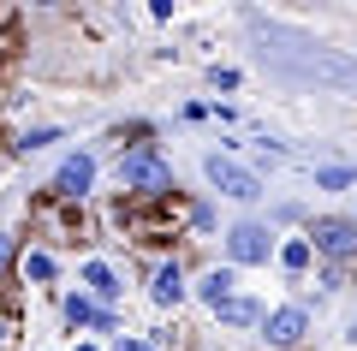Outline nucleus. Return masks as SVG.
Wrapping results in <instances>:
<instances>
[{
	"mask_svg": "<svg viewBox=\"0 0 357 351\" xmlns=\"http://www.w3.org/2000/svg\"><path fill=\"white\" fill-rule=\"evenodd\" d=\"M119 185L143 202H167L173 197V167L155 149H131V155H119Z\"/></svg>",
	"mask_w": 357,
	"mask_h": 351,
	"instance_id": "f257e3e1",
	"label": "nucleus"
},
{
	"mask_svg": "<svg viewBox=\"0 0 357 351\" xmlns=\"http://www.w3.org/2000/svg\"><path fill=\"white\" fill-rule=\"evenodd\" d=\"M304 239L316 244V256H321L328 268H351V262H357V221H333V214H328V221L310 226Z\"/></svg>",
	"mask_w": 357,
	"mask_h": 351,
	"instance_id": "f03ea898",
	"label": "nucleus"
},
{
	"mask_svg": "<svg viewBox=\"0 0 357 351\" xmlns=\"http://www.w3.org/2000/svg\"><path fill=\"white\" fill-rule=\"evenodd\" d=\"M203 173H208V185H215V191H227V197H238V202L262 197V179H256L250 167L227 161V155H208V161H203Z\"/></svg>",
	"mask_w": 357,
	"mask_h": 351,
	"instance_id": "7ed1b4c3",
	"label": "nucleus"
},
{
	"mask_svg": "<svg viewBox=\"0 0 357 351\" xmlns=\"http://www.w3.org/2000/svg\"><path fill=\"white\" fill-rule=\"evenodd\" d=\"M262 334H268V345H274V351L304 345V334H310V310H304V304H286V310H274V315L262 322Z\"/></svg>",
	"mask_w": 357,
	"mask_h": 351,
	"instance_id": "20e7f679",
	"label": "nucleus"
},
{
	"mask_svg": "<svg viewBox=\"0 0 357 351\" xmlns=\"http://www.w3.org/2000/svg\"><path fill=\"white\" fill-rule=\"evenodd\" d=\"M268 251H274V232L256 226V221H238L227 232V256L232 262H268Z\"/></svg>",
	"mask_w": 357,
	"mask_h": 351,
	"instance_id": "39448f33",
	"label": "nucleus"
},
{
	"mask_svg": "<svg viewBox=\"0 0 357 351\" xmlns=\"http://www.w3.org/2000/svg\"><path fill=\"white\" fill-rule=\"evenodd\" d=\"M89 179H96V161H89V155H72V161L54 173V197L84 202V197H89Z\"/></svg>",
	"mask_w": 357,
	"mask_h": 351,
	"instance_id": "423d86ee",
	"label": "nucleus"
},
{
	"mask_svg": "<svg viewBox=\"0 0 357 351\" xmlns=\"http://www.w3.org/2000/svg\"><path fill=\"white\" fill-rule=\"evenodd\" d=\"M220 322H227V327H256V322H268V315H262V304H256V298H227V304H220Z\"/></svg>",
	"mask_w": 357,
	"mask_h": 351,
	"instance_id": "0eeeda50",
	"label": "nucleus"
},
{
	"mask_svg": "<svg viewBox=\"0 0 357 351\" xmlns=\"http://www.w3.org/2000/svg\"><path fill=\"white\" fill-rule=\"evenodd\" d=\"M232 286H238V280H232V268H208V274L197 280V292H203V304H215V310H220V304L232 298Z\"/></svg>",
	"mask_w": 357,
	"mask_h": 351,
	"instance_id": "6e6552de",
	"label": "nucleus"
},
{
	"mask_svg": "<svg viewBox=\"0 0 357 351\" xmlns=\"http://www.w3.org/2000/svg\"><path fill=\"white\" fill-rule=\"evenodd\" d=\"M155 304H178V298H185V274H178V262H161V268H155Z\"/></svg>",
	"mask_w": 357,
	"mask_h": 351,
	"instance_id": "1a4fd4ad",
	"label": "nucleus"
},
{
	"mask_svg": "<svg viewBox=\"0 0 357 351\" xmlns=\"http://www.w3.org/2000/svg\"><path fill=\"white\" fill-rule=\"evenodd\" d=\"M310 256H316V244H310V239H286L280 244V268H286V274H304Z\"/></svg>",
	"mask_w": 357,
	"mask_h": 351,
	"instance_id": "9d476101",
	"label": "nucleus"
},
{
	"mask_svg": "<svg viewBox=\"0 0 357 351\" xmlns=\"http://www.w3.org/2000/svg\"><path fill=\"white\" fill-rule=\"evenodd\" d=\"M84 280L96 286V298H119V274H114L107 262H89V268H84Z\"/></svg>",
	"mask_w": 357,
	"mask_h": 351,
	"instance_id": "9b49d317",
	"label": "nucleus"
},
{
	"mask_svg": "<svg viewBox=\"0 0 357 351\" xmlns=\"http://www.w3.org/2000/svg\"><path fill=\"white\" fill-rule=\"evenodd\" d=\"M18 274L24 280H54V256L48 251H24L18 256Z\"/></svg>",
	"mask_w": 357,
	"mask_h": 351,
	"instance_id": "f8f14e48",
	"label": "nucleus"
},
{
	"mask_svg": "<svg viewBox=\"0 0 357 351\" xmlns=\"http://www.w3.org/2000/svg\"><path fill=\"white\" fill-rule=\"evenodd\" d=\"M66 322H72V327H84V322L102 327V315H96V304H89V298H66Z\"/></svg>",
	"mask_w": 357,
	"mask_h": 351,
	"instance_id": "ddd939ff",
	"label": "nucleus"
},
{
	"mask_svg": "<svg viewBox=\"0 0 357 351\" xmlns=\"http://www.w3.org/2000/svg\"><path fill=\"white\" fill-rule=\"evenodd\" d=\"M316 185H321V191H345V185H357V173H351V167H321Z\"/></svg>",
	"mask_w": 357,
	"mask_h": 351,
	"instance_id": "4468645a",
	"label": "nucleus"
},
{
	"mask_svg": "<svg viewBox=\"0 0 357 351\" xmlns=\"http://www.w3.org/2000/svg\"><path fill=\"white\" fill-rule=\"evenodd\" d=\"M215 89H238V72L232 66H215Z\"/></svg>",
	"mask_w": 357,
	"mask_h": 351,
	"instance_id": "2eb2a0df",
	"label": "nucleus"
},
{
	"mask_svg": "<svg viewBox=\"0 0 357 351\" xmlns=\"http://www.w3.org/2000/svg\"><path fill=\"white\" fill-rule=\"evenodd\" d=\"M114 351H155L149 339H114Z\"/></svg>",
	"mask_w": 357,
	"mask_h": 351,
	"instance_id": "dca6fc26",
	"label": "nucleus"
},
{
	"mask_svg": "<svg viewBox=\"0 0 357 351\" xmlns=\"http://www.w3.org/2000/svg\"><path fill=\"white\" fill-rule=\"evenodd\" d=\"M13 256H18V244H13V239H0V274H6V262H13Z\"/></svg>",
	"mask_w": 357,
	"mask_h": 351,
	"instance_id": "f3484780",
	"label": "nucleus"
},
{
	"mask_svg": "<svg viewBox=\"0 0 357 351\" xmlns=\"http://www.w3.org/2000/svg\"><path fill=\"white\" fill-rule=\"evenodd\" d=\"M77 351H96V345H77Z\"/></svg>",
	"mask_w": 357,
	"mask_h": 351,
	"instance_id": "a211bd4d",
	"label": "nucleus"
},
{
	"mask_svg": "<svg viewBox=\"0 0 357 351\" xmlns=\"http://www.w3.org/2000/svg\"><path fill=\"white\" fill-rule=\"evenodd\" d=\"M0 334H6V322H0Z\"/></svg>",
	"mask_w": 357,
	"mask_h": 351,
	"instance_id": "6ab92c4d",
	"label": "nucleus"
}]
</instances>
